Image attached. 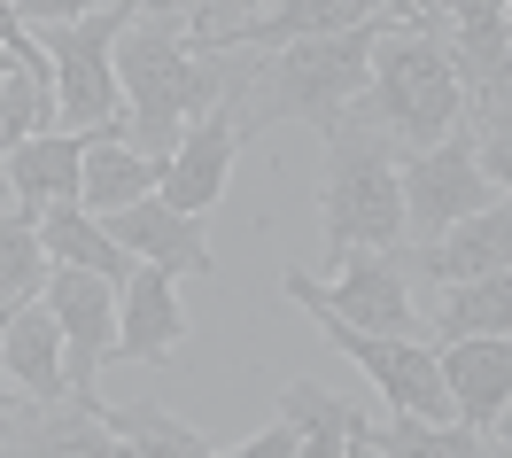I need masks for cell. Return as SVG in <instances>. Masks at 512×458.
I'll use <instances>...</instances> for the list:
<instances>
[{"label": "cell", "mask_w": 512, "mask_h": 458, "mask_svg": "<svg viewBox=\"0 0 512 458\" xmlns=\"http://www.w3.org/2000/svg\"><path fill=\"white\" fill-rule=\"evenodd\" d=\"M396 16H373L357 32L288 39V47H210L218 55V101L233 109V132L256 140L272 125H334L373 86V39Z\"/></svg>", "instance_id": "cell-1"}, {"label": "cell", "mask_w": 512, "mask_h": 458, "mask_svg": "<svg viewBox=\"0 0 512 458\" xmlns=\"http://www.w3.org/2000/svg\"><path fill=\"white\" fill-rule=\"evenodd\" d=\"M117 86H125V140L148 156H171L179 132L218 101V55L194 47L179 8H148L117 39Z\"/></svg>", "instance_id": "cell-2"}, {"label": "cell", "mask_w": 512, "mask_h": 458, "mask_svg": "<svg viewBox=\"0 0 512 458\" xmlns=\"http://www.w3.org/2000/svg\"><path fill=\"white\" fill-rule=\"evenodd\" d=\"M396 140L381 117L357 101L350 117L326 125V171H319V241L326 257L350 249H396L404 241V179H396Z\"/></svg>", "instance_id": "cell-3"}, {"label": "cell", "mask_w": 512, "mask_h": 458, "mask_svg": "<svg viewBox=\"0 0 512 458\" xmlns=\"http://www.w3.org/2000/svg\"><path fill=\"white\" fill-rule=\"evenodd\" d=\"M365 109L381 117V132L396 148H435L443 132L466 125V86L450 63V39L435 16H396L373 39V86Z\"/></svg>", "instance_id": "cell-4"}, {"label": "cell", "mask_w": 512, "mask_h": 458, "mask_svg": "<svg viewBox=\"0 0 512 458\" xmlns=\"http://www.w3.org/2000/svg\"><path fill=\"white\" fill-rule=\"evenodd\" d=\"M163 0H109L94 16H78V24H39V47H47V63H55V117L78 132L94 125H117V109H125V86H117V39H125L132 16H148Z\"/></svg>", "instance_id": "cell-5"}, {"label": "cell", "mask_w": 512, "mask_h": 458, "mask_svg": "<svg viewBox=\"0 0 512 458\" xmlns=\"http://www.w3.org/2000/svg\"><path fill=\"white\" fill-rule=\"evenodd\" d=\"M396 179H404V241H412V249L443 241L458 218H474L481 202H497V179H489L481 156H474V125L443 132L435 148H404Z\"/></svg>", "instance_id": "cell-6"}, {"label": "cell", "mask_w": 512, "mask_h": 458, "mask_svg": "<svg viewBox=\"0 0 512 458\" xmlns=\"http://www.w3.org/2000/svg\"><path fill=\"white\" fill-rule=\"evenodd\" d=\"M288 303H295V311H334V319L373 327V334H412V327H419L412 280H404L396 249H350L334 288H319L311 272H288Z\"/></svg>", "instance_id": "cell-7"}, {"label": "cell", "mask_w": 512, "mask_h": 458, "mask_svg": "<svg viewBox=\"0 0 512 458\" xmlns=\"http://www.w3.org/2000/svg\"><path fill=\"white\" fill-rule=\"evenodd\" d=\"M0 458H125L117 435L101 420V396H70V404H47V396L16 389L0 396Z\"/></svg>", "instance_id": "cell-8"}, {"label": "cell", "mask_w": 512, "mask_h": 458, "mask_svg": "<svg viewBox=\"0 0 512 458\" xmlns=\"http://www.w3.org/2000/svg\"><path fill=\"white\" fill-rule=\"evenodd\" d=\"M47 311L63 327V365H70V389L94 396L101 365L117 358V280H101L86 264H55L47 272Z\"/></svg>", "instance_id": "cell-9"}, {"label": "cell", "mask_w": 512, "mask_h": 458, "mask_svg": "<svg viewBox=\"0 0 512 458\" xmlns=\"http://www.w3.org/2000/svg\"><path fill=\"white\" fill-rule=\"evenodd\" d=\"M233 156H241V132H233V109L225 101H210L202 117H194L187 132H179V148L163 156V202H179V210H194V218H210L225 195V179H233Z\"/></svg>", "instance_id": "cell-10"}, {"label": "cell", "mask_w": 512, "mask_h": 458, "mask_svg": "<svg viewBox=\"0 0 512 458\" xmlns=\"http://www.w3.org/2000/svg\"><path fill=\"white\" fill-rule=\"evenodd\" d=\"M373 16H396L388 0H264L249 16L218 24L210 39L194 47H288V39H326V32H357Z\"/></svg>", "instance_id": "cell-11"}, {"label": "cell", "mask_w": 512, "mask_h": 458, "mask_svg": "<svg viewBox=\"0 0 512 458\" xmlns=\"http://www.w3.org/2000/svg\"><path fill=\"white\" fill-rule=\"evenodd\" d=\"M101 226H109V241H117L125 257H140V264H163V272H194V280H202V272H218L202 218H194V210H179V202H163V195H140L132 210H109Z\"/></svg>", "instance_id": "cell-12"}, {"label": "cell", "mask_w": 512, "mask_h": 458, "mask_svg": "<svg viewBox=\"0 0 512 458\" xmlns=\"http://www.w3.org/2000/svg\"><path fill=\"white\" fill-rule=\"evenodd\" d=\"M187 342V311H179V272L132 257V280L117 288V358L125 365H163Z\"/></svg>", "instance_id": "cell-13"}, {"label": "cell", "mask_w": 512, "mask_h": 458, "mask_svg": "<svg viewBox=\"0 0 512 458\" xmlns=\"http://www.w3.org/2000/svg\"><path fill=\"white\" fill-rule=\"evenodd\" d=\"M412 272H419V280H435V288H450V280H481V272H512V195L481 202L474 218H458L443 241L412 249Z\"/></svg>", "instance_id": "cell-14"}, {"label": "cell", "mask_w": 512, "mask_h": 458, "mask_svg": "<svg viewBox=\"0 0 512 458\" xmlns=\"http://www.w3.org/2000/svg\"><path fill=\"white\" fill-rule=\"evenodd\" d=\"M435 358L450 381V412L489 435L512 396V334H458V342H435Z\"/></svg>", "instance_id": "cell-15"}, {"label": "cell", "mask_w": 512, "mask_h": 458, "mask_svg": "<svg viewBox=\"0 0 512 458\" xmlns=\"http://www.w3.org/2000/svg\"><path fill=\"white\" fill-rule=\"evenodd\" d=\"M0 373L16 381V389L47 396V404H70V365H63V327H55V311H47V295L32 303H16L8 311V334H0ZM94 404V396H86Z\"/></svg>", "instance_id": "cell-16"}, {"label": "cell", "mask_w": 512, "mask_h": 458, "mask_svg": "<svg viewBox=\"0 0 512 458\" xmlns=\"http://www.w3.org/2000/svg\"><path fill=\"white\" fill-rule=\"evenodd\" d=\"M86 140H94V132H32V140H24V148H16V156H8V187H16V202H24V210H47V202H78V187H86Z\"/></svg>", "instance_id": "cell-17"}, {"label": "cell", "mask_w": 512, "mask_h": 458, "mask_svg": "<svg viewBox=\"0 0 512 458\" xmlns=\"http://www.w3.org/2000/svg\"><path fill=\"white\" fill-rule=\"evenodd\" d=\"M156 187H163V156L132 148L125 125H94V140H86V187H78V202H86L94 218H109V210H132L140 195H156Z\"/></svg>", "instance_id": "cell-18"}, {"label": "cell", "mask_w": 512, "mask_h": 458, "mask_svg": "<svg viewBox=\"0 0 512 458\" xmlns=\"http://www.w3.org/2000/svg\"><path fill=\"white\" fill-rule=\"evenodd\" d=\"M280 420L303 435V458H365V435H373V420L357 404H342L334 389H319V381H288Z\"/></svg>", "instance_id": "cell-19"}, {"label": "cell", "mask_w": 512, "mask_h": 458, "mask_svg": "<svg viewBox=\"0 0 512 458\" xmlns=\"http://www.w3.org/2000/svg\"><path fill=\"white\" fill-rule=\"evenodd\" d=\"M39 241H47L55 264H86L101 280H117V288L132 280V257L109 241V226H101L86 202H47V210H39Z\"/></svg>", "instance_id": "cell-20"}, {"label": "cell", "mask_w": 512, "mask_h": 458, "mask_svg": "<svg viewBox=\"0 0 512 458\" xmlns=\"http://www.w3.org/2000/svg\"><path fill=\"white\" fill-rule=\"evenodd\" d=\"M101 420H109V435H117L125 458H218V435L187 427L179 412H163V404H101Z\"/></svg>", "instance_id": "cell-21"}, {"label": "cell", "mask_w": 512, "mask_h": 458, "mask_svg": "<svg viewBox=\"0 0 512 458\" xmlns=\"http://www.w3.org/2000/svg\"><path fill=\"white\" fill-rule=\"evenodd\" d=\"M365 458H489V435L466 420H427V412H396L388 427L365 435Z\"/></svg>", "instance_id": "cell-22"}, {"label": "cell", "mask_w": 512, "mask_h": 458, "mask_svg": "<svg viewBox=\"0 0 512 458\" xmlns=\"http://www.w3.org/2000/svg\"><path fill=\"white\" fill-rule=\"evenodd\" d=\"M458 334H512V272H481V280H450L435 303V342Z\"/></svg>", "instance_id": "cell-23"}, {"label": "cell", "mask_w": 512, "mask_h": 458, "mask_svg": "<svg viewBox=\"0 0 512 458\" xmlns=\"http://www.w3.org/2000/svg\"><path fill=\"white\" fill-rule=\"evenodd\" d=\"M47 272H55V257H47V241H39V218L24 202L0 210V311L32 303V295L47 288Z\"/></svg>", "instance_id": "cell-24"}, {"label": "cell", "mask_w": 512, "mask_h": 458, "mask_svg": "<svg viewBox=\"0 0 512 458\" xmlns=\"http://www.w3.org/2000/svg\"><path fill=\"white\" fill-rule=\"evenodd\" d=\"M47 125H63V117H55V94L32 86V78H0V164H8L32 132H47Z\"/></svg>", "instance_id": "cell-25"}, {"label": "cell", "mask_w": 512, "mask_h": 458, "mask_svg": "<svg viewBox=\"0 0 512 458\" xmlns=\"http://www.w3.org/2000/svg\"><path fill=\"white\" fill-rule=\"evenodd\" d=\"M466 125H474V156H481V171H489V179L512 195V101H505V109H489V117H466Z\"/></svg>", "instance_id": "cell-26"}, {"label": "cell", "mask_w": 512, "mask_h": 458, "mask_svg": "<svg viewBox=\"0 0 512 458\" xmlns=\"http://www.w3.org/2000/svg\"><path fill=\"white\" fill-rule=\"evenodd\" d=\"M94 8H109V0H16V16L24 24H78V16H94Z\"/></svg>", "instance_id": "cell-27"}, {"label": "cell", "mask_w": 512, "mask_h": 458, "mask_svg": "<svg viewBox=\"0 0 512 458\" xmlns=\"http://www.w3.org/2000/svg\"><path fill=\"white\" fill-rule=\"evenodd\" d=\"M233 458H303V435H295L288 420H272L264 435H249V443H233Z\"/></svg>", "instance_id": "cell-28"}, {"label": "cell", "mask_w": 512, "mask_h": 458, "mask_svg": "<svg viewBox=\"0 0 512 458\" xmlns=\"http://www.w3.org/2000/svg\"><path fill=\"white\" fill-rule=\"evenodd\" d=\"M233 16H249V0H202V8H194V24H187V32H194V39H210V32H218V24H233Z\"/></svg>", "instance_id": "cell-29"}, {"label": "cell", "mask_w": 512, "mask_h": 458, "mask_svg": "<svg viewBox=\"0 0 512 458\" xmlns=\"http://www.w3.org/2000/svg\"><path fill=\"white\" fill-rule=\"evenodd\" d=\"M505 0H427V16L435 24H458V16H497Z\"/></svg>", "instance_id": "cell-30"}, {"label": "cell", "mask_w": 512, "mask_h": 458, "mask_svg": "<svg viewBox=\"0 0 512 458\" xmlns=\"http://www.w3.org/2000/svg\"><path fill=\"white\" fill-rule=\"evenodd\" d=\"M489 458H512V396H505V412H497V427H489Z\"/></svg>", "instance_id": "cell-31"}, {"label": "cell", "mask_w": 512, "mask_h": 458, "mask_svg": "<svg viewBox=\"0 0 512 458\" xmlns=\"http://www.w3.org/2000/svg\"><path fill=\"white\" fill-rule=\"evenodd\" d=\"M388 8H396V16H427V0H388Z\"/></svg>", "instance_id": "cell-32"}, {"label": "cell", "mask_w": 512, "mask_h": 458, "mask_svg": "<svg viewBox=\"0 0 512 458\" xmlns=\"http://www.w3.org/2000/svg\"><path fill=\"white\" fill-rule=\"evenodd\" d=\"M0 78H24V63H16V55H8V47H0Z\"/></svg>", "instance_id": "cell-33"}, {"label": "cell", "mask_w": 512, "mask_h": 458, "mask_svg": "<svg viewBox=\"0 0 512 458\" xmlns=\"http://www.w3.org/2000/svg\"><path fill=\"white\" fill-rule=\"evenodd\" d=\"M0 210H16V187H8V171H0Z\"/></svg>", "instance_id": "cell-34"}, {"label": "cell", "mask_w": 512, "mask_h": 458, "mask_svg": "<svg viewBox=\"0 0 512 458\" xmlns=\"http://www.w3.org/2000/svg\"><path fill=\"white\" fill-rule=\"evenodd\" d=\"M163 8H179V16H187V24H194V8H202V0H163Z\"/></svg>", "instance_id": "cell-35"}, {"label": "cell", "mask_w": 512, "mask_h": 458, "mask_svg": "<svg viewBox=\"0 0 512 458\" xmlns=\"http://www.w3.org/2000/svg\"><path fill=\"white\" fill-rule=\"evenodd\" d=\"M0 334H8V311H0Z\"/></svg>", "instance_id": "cell-36"}, {"label": "cell", "mask_w": 512, "mask_h": 458, "mask_svg": "<svg viewBox=\"0 0 512 458\" xmlns=\"http://www.w3.org/2000/svg\"><path fill=\"white\" fill-rule=\"evenodd\" d=\"M505 24H512V0H505Z\"/></svg>", "instance_id": "cell-37"}]
</instances>
